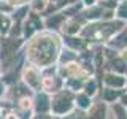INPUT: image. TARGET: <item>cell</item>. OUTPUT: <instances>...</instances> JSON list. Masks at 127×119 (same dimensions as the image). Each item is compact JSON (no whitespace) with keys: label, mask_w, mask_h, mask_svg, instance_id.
Here are the masks:
<instances>
[{"label":"cell","mask_w":127,"mask_h":119,"mask_svg":"<svg viewBox=\"0 0 127 119\" xmlns=\"http://www.w3.org/2000/svg\"><path fill=\"white\" fill-rule=\"evenodd\" d=\"M48 108V105H46V97L45 95H41V97L38 98V110L40 111H45Z\"/></svg>","instance_id":"6da1fadb"},{"label":"cell","mask_w":127,"mask_h":119,"mask_svg":"<svg viewBox=\"0 0 127 119\" xmlns=\"http://www.w3.org/2000/svg\"><path fill=\"white\" fill-rule=\"evenodd\" d=\"M6 26H8V22L5 19H2V21H0V30H6Z\"/></svg>","instance_id":"7a4b0ae2"},{"label":"cell","mask_w":127,"mask_h":119,"mask_svg":"<svg viewBox=\"0 0 127 119\" xmlns=\"http://www.w3.org/2000/svg\"><path fill=\"white\" fill-rule=\"evenodd\" d=\"M0 89H2V86H0Z\"/></svg>","instance_id":"3957f363"}]
</instances>
